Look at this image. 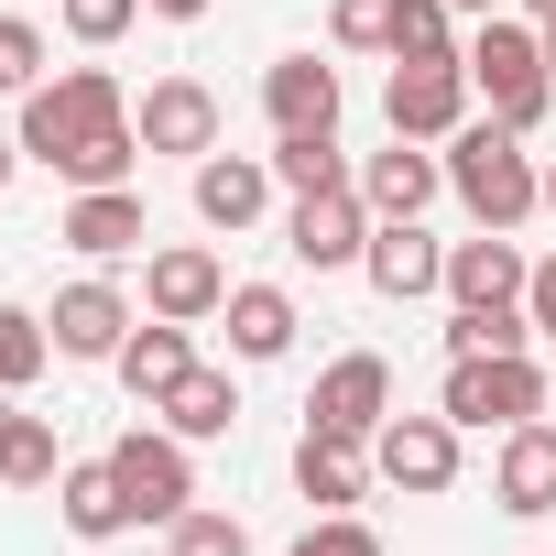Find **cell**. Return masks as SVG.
Segmentation results:
<instances>
[{
    "label": "cell",
    "instance_id": "14",
    "mask_svg": "<svg viewBox=\"0 0 556 556\" xmlns=\"http://www.w3.org/2000/svg\"><path fill=\"white\" fill-rule=\"evenodd\" d=\"M523 285H534V262L513 251V229H480V240L447 251V295L458 306H523Z\"/></svg>",
    "mask_w": 556,
    "mask_h": 556
},
{
    "label": "cell",
    "instance_id": "38",
    "mask_svg": "<svg viewBox=\"0 0 556 556\" xmlns=\"http://www.w3.org/2000/svg\"><path fill=\"white\" fill-rule=\"evenodd\" d=\"M447 12H469V23H491V12H502V0H447Z\"/></svg>",
    "mask_w": 556,
    "mask_h": 556
},
{
    "label": "cell",
    "instance_id": "24",
    "mask_svg": "<svg viewBox=\"0 0 556 556\" xmlns=\"http://www.w3.org/2000/svg\"><path fill=\"white\" fill-rule=\"evenodd\" d=\"M153 415H164L175 437H229V426H240V393H229V371H186Z\"/></svg>",
    "mask_w": 556,
    "mask_h": 556
},
{
    "label": "cell",
    "instance_id": "17",
    "mask_svg": "<svg viewBox=\"0 0 556 556\" xmlns=\"http://www.w3.org/2000/svg\"><path fill=\"white\" fill-rule=\"evenodd\" d=\"M437 186H447V164H437V153H415L404 131H393V153H371V164H361V207H371V218H426V197H437Z\"/></svg>",
    "mask_w": 556,
    "mask_h": 556
},
{
    "label": "cell",
    "instance_id": "22",
    "mask_svg": "<svg viewBox=\"0 0 556 556\" xmlns=\"http://www.w3.org/2000/svg\"><path fill=\"white\" fill-rule=\"evenodd\" d=\"M295 491H306L317 513H350V502H361V437L306 426V437H295Z\"/></svg>",
    "mask_w": 556,
    "mask_h": 556
},
{
    "label": "cell",
    "instance_id": "33",
    "mask_svg": "<svg viewBox=\"0 0 556 556\" xmlns=\"http://www.w3.org/2000/svg\"><path fill=\"white\" fill-rule=\"evenodd\" d=\"M34 66H45V34L23 12H0V88H34Z\"/></svg>",
    "mask_w": 556,
    "mask_h": 556
},
{
    "label": "cell",
    "instance_id": "27",
    "mask_svg": "<svg viewBox=\"0 0 556 556\" xmlns=\"http://www.w3.org/2000/svg\"><path fill=\"white\" fill-rule=\"evenodd\" d=\"M534 339V317L523 306H458L447 317V361H480V350H523Z\"/></svg>",
    "mask_w": 556,
    "mask_h": 556
},
{
    "label": "cell",
    "instance_id": "30",
    "mask_svg": "<svg viewBox=\"0 0 556 556\" xmlns=\"http://www.w3.org/2000/svg\"><path fill=\"white\" fill-rule=\"evenodd\" d=\"M175 556H251V534H240V513H175Z\"/></svg>",
    "mask_w": 556,
    "mask_h": 556
},
{
    "label": "cell",
    "instance_id": "32",
    "mask_svg": "<svg viewBox=\"0 0 556 556\" xmlns=\"http://www.w3.org/2000/svg\"><path fill=\"white\" fill-rule=\"evenodd\" d=\"M131 12H142V0H66V34H77V45H121Z\"/></svg>",
    "mask_w": 556,
    "mask_h": 556
},
{
    "label": "cell",
    "instance_id": "5",
    "mask_svg": "<svg viewBox=\"0 0 556 556\" xmlns=\"http://www.w3.org/2000/svg\"><path fill=\"white\" fill-rule=\"evenodd\" d=\"M110 469H121V491H131V523H175L186 502H197V469H186V437L164 426H131L121 447H110Z\"/></svg>",
    "mask_w": 556,
    "mask_h": 556
},
{
    "label": "cell",
    "instance_id": "16",
    "mask_svg": "<svg viewBox=\"0 0 556 556\" xmlns=\"http://www.w3.org/2000/svg\"><path fill=\"white\" fill-rule=\"evenodd\" d=\"M262 207H273V164L262 153H207L197 164V218L207 229H251Z\"/></svg>",
    "mask_w": 556,
    "mask_h": 556
},
{
    "label": "cell",
    "instance_id": "15",
    "mask_svg": "<svg viewBox=\"0 0 556 556\" xmlns=\"http://www.w3.org/2000/svg\"><path fill=\"white\" fill-rule=\"evenodd\" d=\"M45 328H55V350H66V361H121V339H131V306H121V285H66Z\"/></svg>",
    "mask_w": 556,
    "mask_h": 556
},
{
    "label": "cell",
    "instance_id": "23",
    "mask_svg": "<svg viewBox=\"0 0 556 556\" xmlns=\"http://www.w3.org/2000/svg\"><path fill=\"white\" fill-rule=\"evenodd\" d=\"M55 502H66V534H121L131 523V491H121V469L110 458H77V469H55Z\"/></svg>",
    "mask_w": 556,
    "mask_h": 556
},
{
    "label": "cell",
    "instance_id": "9",
    "mask_svg": "<svg viewBox=\"0 0 556 556\" xmlns=\"http://www.w3.org/2000/svg\"><path fill=\"white\" fill-rule=\"evenodd\" d=\"M371 458H382V480H393V491L437 502V491L458 480V426H447V415H382Z\"/></svg>",
    "mask_w": 556,
    "mask_h": 556
},
{
    "label": "cell",
    "instance_id": "31",
    "mask_svg": "<svg viewBox=\"0 0 556 556\" xmlns=\"http://www.w3.org/2000/svg\"><path fill=\"white\" fill-rule=\"evenodd\" d=\"M295 556H382V534H371V523H350V513H317V523L295 534Z\"/></svg>",
    "mask_w": 556,
    "mask_h": 556
},
{
    "label": "cell",
    "instance_id": "36",
    "mask_svg": "<svg viewBox=\"0 0 556 556\" xmlns=\"http://www.w3.org/2000/svg\"><path fill=\"white\" fill-rule=\"evenodd\" d=\"M142 12H164V23H197V12H207V0H142Z\"/></svg>",
    "mask_w": 556,
    "mask_h": 556
},
{
    "label": "cell",
    "instance_id": "10",
    "mask_svg": "<svg viewBox=\"0 0 556 556\" xmlns=\"http://www.w3.org/2000/svg\"><path fill=\"white\" fill-rule=\"evenodd\" d=\"M142 306H153V317H175V328L218 317V306H229V273H218V251H197V240L153 251V262H142Z\"/></svg>",
    "mask_w": 556,
    "mask_h": 556
},
{
    "label": "cell",
    "instance_id": "18",
    "mask_svg": "<svg viewBox=\"0 0 556 556\" xmlns=\"http://www.w3.org/2000/svg\"><path fill=\"white\" fill-rule=\"evenodd\" d=\"M55 240L88 251V262H121V251H142V197L131 186H77V207H66Z\"/></svg>",
    "mask_w": 556,
    "mask_h": 556
},
{
    "label": "cell",
    "instance_id": "25",
    "mask_svg": "<svg viewBox=\"0 0 556 556\" xmlns=\"http://www.w3.org/2000/svg\"><path fill=\"white\" fill-rule=\"evenodd\" d=\"M273 186H295V197H317V186H350V164H339V131H273Z\"/></svg>",
    "mask_w": 556,
    "mask_h": 556
},
{
    "label": "cell",
    "instance_id": "19",
    "mask_svg": "<svg viewBox=\"0 0 556 556\" xmlns=\"http://www.w3.org/2000/svg\"><path fill=\"white\" fill-rule=\"evenodd\" d=\"M262 110H273V131H339V66L285 55V66L262 77Z\"/></svg>",
    "mask_w": 556,
    "mask_h": 556
},
{
    "label": "cell",
    "instance_id": "29",
    "mask_svg": "<svg viewBox=\"0 0 556 556\" xmlns=\"http://www.w3.org/2000/svg\"><path fill=\"white\" fill-rule=\"evenodd\" d=\"M0 480H12V491H45L55 480V426L45 415H12V437H0Z\"/></svg>",
    "mask_w": 556,
    "mask_h": 556
},
{
    "label": "cell",
    "instance_id": "35",
    "mask_svg": "<svg viewBox=\"0 0 556 556\" xmlns=\"http://www.w3.org/2000/svg\"><path fill=\"white\" fill-rule=\"evenodd\" d=\"M523 317H534V339H556V251L534 262V285H523Z\"/></svg>",
    "mask_w": 556,
    "mask_h": 556
},
{
    "label": "cell",
    "instance_id": "39",
    "mask_svg": "<svg viewBox=\"0 0 556 556\" xmlns=\"http://www.w3.org/2000/svg\"><path fill=\"white\" fill-rule=\"evenodd\" d=\"M534 34H545V77H556V23H534Z\"/></svg>",
    "mask_w": 556,
    "mask_h": 556
},
{
    "label": "cell",
    "instance_id": "41",
    "mask_svg": "<svg viewBox=\"0 0 556 556\" xmlns=\"http://www.w3.org/2000/svg\"><path fill=\"white\" fill-rule=\"evenodd\" d=\"M523 12H534V23H556V0H523Z\"/></svg>",
    "mask_w": 556,
    "mask_h": 556
},
{
    "label": "cell",
    "instance_id": "1",
    "mask_svg": "<svg viewBox=\"0 0 556 556\" xmlns=\"http://www.w3.org/2000/svg\"><path fill=\"white\" fill-rule=\"evenodd\" d=\"M23 153L55 164L66 186H131L142 131H131L121 77H110V66H66L55 88H23Z\"/></svg>",
    "mask_w": 556,
    "mask_h": 556
},
{
    "label": "cell",
    "instance_id": "26",
    "mask_svg": "<svg viewBox=\"0 0 556 556\" xmlns=\"http://www.w3.org/2000/svg\"><path fill=\"white\" fill-rule=\"evenodd\" d=\"M393 66H437V55H458V12L447 0H393V45H382Z\"/></svg>",
    "mask_w": 556,
    "mask_h": 556
},
{
    "label": "cell",
    "instance_id": "8",
    "mask_svg": "<svg viewBox=\"0 0 556 556\" xmlns=\"http://www.w3.org/2000/svg\"><path fill=\"white\" fill-rule=\"evenodd\" d=\"M285 251H295L306 273H339V262H361V251H371V207H361V186H317V197H295V218H285Z\"/></svg>",
    "mask_w": 556,
    "mask_h": 556
},
{
    "label": "cell",
    "instance_id": "13",
    "mask_svg": "<svg viewBox=\"0 0 556 556\" xmlns=\"http://www.w3.org/2000/svg\"><path fill=\"white\" fill-rule=\"evenodd\" d=\"M491 502H502V513H556V426H545V415L502 426V458H491Z\"/></svg>",
    "mask_w": 556,
    "mask_h": 556
},
{
    "label": "cell",
    "instance_id": "6",
    "mask_svg": "<svg viewBox=\"0 0 556 556\" xmlns=\"http://www.w3.org/2000/svg\"><path fill=\"white\" fill-rule=\"evenodd\" d=\"M469 66L458 55H437V66H393V88H382V121L404 131V142H447L458 121H469Z\"/></svg>",
    "mask_w": 556,
    "mask_h": 556
},
{
    "label": "cell",
    "instance_id": "7",
    "mask_svg": "<svg viewBox=\"0 0 556 556\" xmlns=\"http://www.w3.org/2000/svg\"><path fill=\"white\" fill-rule=\"evenodd\" d=\"M382 415H393V361L382 350H350V361H328L317 371V404H306V426H328V437H382Z\"/></svg>",
    "mask_w": 556,
    "mask_h": 556
},
{
    "label": "cell",
    "instance_id": "40",
    "mask_svg": "<svg viewBox=\"0 0 556 556\" xmlns=\"http://www.w3.org/2000/svg\"><path fill=\"white\" fill-rule=\"evenodd\" d=\"M12 415H23V404H12V393H0V437H12Z\"/></svg>",
    "mask_w": 556,
    "mask_h": 556
},
{
    "label": "cell",
    "instance_id": "20",
    "mask_svg": "<svg viewBox=\"0 0 556 556\" xmlns=\"http://www.w3.org/2000/svg\"><path fill=\"white\" fill-rule=\"evenodd\" d=\"M110 371H121V393H131V404H164V393L197 371V350H186V328H175V317H153V328H131V339H121V361H110Z\"/></svg>",
    "mask_w": 556,
    "mask_h": 556
},
{
    "label": "cell",
    "instance_id": "11",
    "mask_svg": "<svg viewBox=\"0 0 556 556\" xmlns=\"http://www.w3.org/2000/svg\"><path fill=\"white\" fill-rule=\"evenodd\" d=\"M142 153H218V88H197V77H164V88H142Z\"/></svg>",
    "mask_w": 556,
    "mask_h": 556
},
{
    "label": "cell",
    "instance_id": "42",
    "mask_svg": "<svg viewBox=\"0 0 556 556\" xmlns=\"http://www.w3.org/2000/svg\"><path fill=\"white\" fill-rule=\"evenodd\" d=\"M545 207H556V175H545Z\"/></svg>",
    "mask_w": 556,
    "mask_h": 556
},
{
    "label": "cell",
    "instance_id": "12",
    "mask_svg": "<svg viewBox=\"0 0 556 556\" xmlns=\"http://www.w3.org/2000/svg\"><path fill=\"white\" fill-rule=\"evenodd\" d=\"M361 273H371V295L415 306V295H437V285H447V251H437L415 218H371V251H361Z\"/></svg>",
    "mask_w": 556,
    "mask_h": 556
},
{
    "label": "cell",
    "instance_id": "28",
    "mask_svg": "<svg viewBox=\"0 0 556 556\" xmlns=\"http://www.w3.org/2000/svg\"><path fill=\"white\" fill-rule=\"evenodd\" d=\"M45 361H55V328H45L34 306H0V393H23Z\"/></svg>",
    "mask_w": 556,
    "mask_h": 556
},
{
    "label": "cell",
    "instance_id": "34",
    "mask_svg": "<svg viewBox=\"0 0 556 556\" xmlns=\"http://www.w3.org/2000/svg\"><path fill=\"white\" fill-rule=\"evenodd\" d=\"M339 45H393V0H339Z\"/></svg>",
    "mask_w": 556,
    "mask_h": 556
},
{
    "label": "cell",
    "instance_id": "4",
    "mask_svg": "<svg viewBox=\"0 0 556 556\" xmlns=\"http://www.w3.org/2000/svg\"><path fill=\"white\" fill-rule=\"evenodd\" d=\"M447 426H523V415H545V371L523 361V350H480V361H447V404H437Z\"/></svg>",
    "mask_w": 556,
    "mask_h": 556
},
{
    "label": "cell",
    "instance_id": "37",
    "mask_svg": "<svg viewBox=\"0 0 556 556\" xmlns=\"http://www.w3.org/2000/svg\"><path fill=\"white\" fill-rule=\"evenodd\" d=\"M12 164H23V131H0V186H12Z\"/></svg>",
    "mask_w": 556,
    "mask_h": 556
},
{
    "label": "cell",
    "instance_id": "3",
    "mask_svg": "<svg viewBox=\"0 0 556 556\" xmlns=\"http://www.w3.org/2000/svg\"><path fill=\"white\" fill-rule=\"evenodd\" d=\"M458 66H469V88L491 99V121H502V131H534V121H545V99H556V77H545V34H523V23H502V12L458 45Z\"/></svg>",
    "mask_w": 556,
    "mask_h": 556
},
{
    "label": "cell",
    "instance_id": "2",
    "mask_svg": "<svg viewBox=\"0 0 556 556\" xmlns=\"http://www.w3.org/2000/svg\"><path fill=\"white\" fill-rule=\"evenodd\" d=\"M447 186H458V207L480 229H523L545 207V175L523 164V131H502V121H458L447 131Z\"/></svg>",
    "mask_w": 556,
    "mask_h": 556
},
{
    "label": "cell",
    "instance_id": "21",
    "mask_svg": "<svg viewBox=\"0 0 556 556\" xmlns=\"http://www.w3.org/2000/svg\"><path fill=\"white\" fill-rule=\"evenodd\" d=\"M218 317H229V350H240V361H285V350H295V295H285V285H229Z\"/></svg>",
    "mask_w": 556,
    "mask_h": 556
}]
</instances>
